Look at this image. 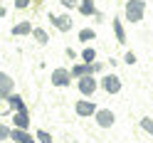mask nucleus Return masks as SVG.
<instances>
[{
	"mask_svg": "<svg viewBox=\"0 0 153 143\" xmlns=\"http://www.w3.org/2000/svg\"><path fill=\"white\" fill-rule=\"evenodd\" d=\"M82 59L87 62V64H91L94 59H97V50H94V47H87V50L82 52Z\"/></svg>",
	"mask_w": 153,
	"mask_h": 143,
	"instance_id": "obj_11",
	"label": "nucleus"
},
{
	"mask_svg": "<svg viewBox=\"0 0 153 143\" xmlns=\"http://www.w3.org/2000/svg\"><path fill=\"white\" fill-rule=\"evenodd\" d=\"M13 123H15V128L27 131V128H30V116H27V111H17V113H13Z\"/></svg>",
	"mask_w": 153,
	"mask_h": 143,
	"instance_id": "obj_7",
	"label": "nucleus"
},
{
	"mask_svg": "<svg viewBox=\"0 0 153 143\" xmlns=\"http://www.w3.org/2000/svg\"><path fill=\"white\" fill-rule=\"evenodd\" d=\"M97 104H94V101H76V113H79V116H91V113H94V116H97Z\"/></svg>",
	"mask_w": 153,
	"mask_h": 143,
	"instance_id": "obj_6",
	"label": "nucleus"
},
{
	"mask_svg": "<svg viewBox=\"0 0 153 143\" xmlns=\"http://www.w3.org/2000/svg\"><path fill=\"white\" fill-rule=\"evenodd\" d=\"M0 96L7 99V96H13V79L7 77V74L0 72Z\"/></svg>",
	"mask_w": 153,
	"mask_h": 143,
	"instance_id": "obj_8",
	"label": "nucleus"
},
{
	"mask_svg": "<svg viewBox=\"0 0 153 143\" xmlns=\"http://www.w3.org/2000/svg\"><path fill=\"white\" fill-rule=\"evenodd\" d=\"M123 62H126V64H136V54H133V52H128L126 57H123Z\"/></svg>",
	"mask_w": 153,
	"mask_h": 143,
	"instance_id": "obj_20",
	"label": "nucleus"
},
{
	"mask_svg": "<svg viewBox=\"0 0 153 143\" xmlns=\"http://www.w3.org/2000/svg\"><path fill=\"white\" fill-rule=\"evenodd\" d=\"M143 10H146V3L143 0H128V5H126V17L131 22H138L141 17H143Z\"/></svg>",
	"mask_w": 153,
	"mask_h": 143,
	"instance_id": "obj_1",
	"label": "nucleus"
},
{
	"mask_svg": "<svg viewBox=\"0 0 153 143\" xmlns=\"http://www.w3.org/2000/svg\"><path fill=\"white\" fill-rule=\"evenodd\" d=\"M52 22H54L57 27H59L62 32H67V30H69V27H72V22H69V17H54V15H52Z\"/></svg>",
	"mask_w": 153,
	"mask_h": 143,
	"instance_id": "obj_10",
	"label": "nucleus"
},
{
	"mask_svg": "<svg viewBox=\"0 0 153 143\" xmlns=\"http://www.w3.org/2000/svg\"><path fill=\"white\" fill-rule=\"evenodd\" d=\"M94 37H97L94 30H82V32H79V40H82V42H89V40H94Z\"/></svg>",
	"mask_w": 153,
	"mask_h": 143,
	"instance_id": "obj_17",
	"label": "nucleus"
},
{
	"mask_svg": "<svg viewBox=\"0 0 153 143\" xmlns=\"http://www.w3.org/2000/svg\"><path fill=\"white\" fill-rule=\"evenodd\" d=\"M76 87H79V91L84 94V96H91V94L97 91V79H94L91 74H89V77H82V79H79V84H76Z\"/></svg>",
	"mask_w": 153,
	"mask_h": 143,
	"instance_id": "obj_4",
	"label": "nucleus"
},
{
	"mask_svg": "<svg viewBox=\"0 0 153 143\" xmlns=\"http://www.w3.org/2000/svg\"><path fill=\"white\" fill-rule=\"evenodd\" d=\"M114 121H116L114 111H109V109H99V111H97V123H99L101 128H111Z\"/></svg>",
	"mask_w": 153,
	"mask_h": 143,
	"instance_id": "obj_3",
	"label": "nucleus"
},
{
	"mask_svg": "<svg viewBox=\"0 0 153 143\" xmlns=\"http://www.w3.org/2000/svg\"><path fill=\"white\" fill-rule=\"evenodd\" d=\"M111 25H114V30H116V37H119V42L123 44V42H126V37H123V30H121V22H119V20H114Z\"/></svg>",
	"mask_w": 153,
	"mask_h": 143,
	"instance_id": "obj_16",
	"label": "nucleus"
},
{
	"mask_svg": "<svg viewBox=\"0 0 153 143\" xmlns=\"http://www.w3.org/2000/svg\"><path fill=\"white\" fill-rule=\"evenodd\" d=\"M10 133H13V128H7L5 123H0V143H3L5 138H10Z\"/></svg>",
	"mask_w": 153,
	"mask_h": 143,
	"instance_id": "obj_18",
	"label": "nucleus"
},
{
	"mask_svg": "<svg viewBox=\"0 0 153 143\" xmlns=\"http://www.w3.org/2000/svg\"><path fill=\"white\" fill-rule=\"evenodd\" d=\"M69 82H72V72H67V69H54L52 72V84L54 87H67Z\"/></svg>",
	"mask_w": 153,
	"mask_h": 143,
	"instance_id": "obj_5",
	"label": "nucleus"
},
{
	"mask_svg": "<svg viewBox=\"0 0 153 143\" xmlns=\"http://www.w3.org/2000/svg\"><path fill=\"white\" fill-rule=\"evenodd\" d=\"M79 13H82V15H91V13H94V3H91V0H82Z\"/></svg>",
	"mask_w": 153,
	"mask_h": 143,
	"instance_id": "obj_12",
	"label": "nucleus"
},
{
	"mask_svg": "<svg viewBox=\"0 0 153 143\" xmlns=\"http://www.w3.org/2000/svg\"><path fill=\"white\" fill-rule=\"evenodd\" d=\"M30 30H32V25L30 22H22V25L13 27V35H25V32H30Z\"/></svg>",
	"mask_w": 153,
	"mask_h": 143,
	"instance_id": "obj_14",
	"label": "nucleus"
},
{
	"mask_svg": "<svg viewBox=\"0 0 153 143\" xmlns=\"http://www.w3.org/2000/svg\"><path fill=\"white\" fill-rule=\"evenodd\" d=\"M62 5L67 7V10H69V7H74V5H76V0H62Z\"/></svg>",
	"mask_w": 153,
	"mask_h": 143,
	"instance_id": "obj_21",
	"label": "nucleus"
},
{
	"mask_svg": "<svg viewBox=\"0 0 153 143\" xmlns=\"http://www.w3.org/2000/svg\"><path fill=\"white\" fill-rule=\"evenodd\" d=\"M101 87H104V91H109V94H119L121 91V79L116 77V74H106V77L101 79Z\"/></svg>",
	"mask_w": 153,
	"mask_h": 143,
	"instance_id": "obj_2",
	"label": "nucleus"
},
{
	"mask_svg": "<svg viewBox=\"0 0 153 143\" xmlns=\"http://www.w3.org/2000/svg\"><path fill=\"white\" fill-rule=\"evenodd\" d=\"M32 35H35L40 42H47V32H45V30H32Z\"/></svg>",
	"mask_w": 153,
	"mask_h": 143,
	"instance_id": "obj_19",
	"label": "nucleus"
},
{
	"mask_svg": "<svg viewBox=\"0 0 153 143\" xmlns=\"http://www.w3.org/2000/svg\"><path fill=\"white\" fill-rule=\"evenodd\" d=\"M35 138L40 141V143H52V136H50L47 131H37V133H35Z\"/></svg>",
	"mask_w": 153,
	"mask_h": 143,
	"instance_id": "obj_15",
	"label": "nucleus"
},
{
	"mask_svg": "<svg viewBox=\"0 0 153 143\" xmlns=\"http://www.w3.org/2000/svg\"><path fill=\"white\" fill-rule=\"evenodd\" d=\"M7 104H10V109L17 113V111H27L25 109V101H22V96H17V94H13V96H7Z\"/></svg>",
	"mask_w": 153,
	"mask_h": 143,
	"instance_id": "obj_9",
	"label": "nucleus"
},
{
	"mask_svg": "<svg viewBox=\"0 0 153 143\" xmlns=\"http://www.w3.org/2000/svg\"><path fill=\"white\" fill-rule=\"evenodd\" d=\"M15 5L17 7H27V5H30V0H15Z\"/></svg>",
	"mask_w": 153,
	"mask_h": 143,
	"instance_id": "obj_22",
	"label": "nucleus"
},
{
	"mask_svg": "<svg viewBox=\"0 0 153 143\" xmlns=\"http://www.w3.org/2000/svg\"><path fill=\"white\" fill-rule=\"evenodd\" d=\"M0 99H3V96H0Z\"/></svg>",
	"mask_w": 153,
	"mask_h": 143,
	"instance_id": "obj_23",
	"label": "nucleus"
},
{
	"mask_svg": "<svg viewBox=\"0 0 153 143\" xmlns=\"http://www.w3.org/2000/svg\"><path fill=\"white\" fill-rule=\"evenodd\" d=\"M141 128L146 131V133H151V136H153V119H151V116H146V119H141Z\"/></svg>",
	"mask_w": 153,
	"mask_h": 143,
	"instance_id": "obj_13",
	"label": "nucleus"
}]
</instances>
